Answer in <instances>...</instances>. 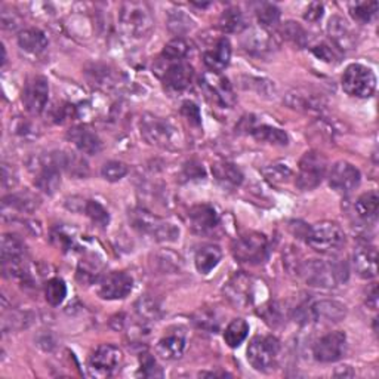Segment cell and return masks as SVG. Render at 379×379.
Wrapping results in <instances>:
<instances>
[{
	"label": "cell",
	"instance_id": "6da1fadb",
	"mask_svg": "<svg viewBox=\"0 0 379 379\" xmlns=\"http://www.w3.org/2000/svg\"><path fill=\"white\" fill-rule=\"evenodd\" d=\"M297 272L309 286L320 289L338 288L345 283L350 276L348 264L341 260H309L301 262Z\"/></svg>",
	"mask_w": 379,
	"mask_h": 379
},
{
	"label": "cell",
	"instance_id": "7a4b0ae2",
	"mask_svg": "<svg viewBox=\"0 0 379 379\" xmlns=\"http://www.w3.org/2000/svg\"><path fill=\"white\" fill-rule=\"evenodd\" d=\"M141 137L150 145L158 147V149L177 150L182 145V137L169 120L157 117L154 114L147 113L141 117L140 121Z\"/></svg>",
	"mask_w": 379,
	"mask_h": 379
},
{
	"label": "cell",
	"instance_id": "3957f363",
	"mask_svg": "<svg viewBox=\"0 0 379 379\" xmlns=\"http://www.w3.org/2000/svg\"><path fill=\"white\" fill-rule=\"evenodd\" d=\"M129 221L140 233L150 236L156 241H175L179 237V228L177 225L141 207L129 212Z\"/></svg>",
	"mask_w": 379,
	"mask_h": 379
},
{
	"label": "cell",
	"instance_id": "277c9868",
	"mask_svg": "<svg viewBox=\"0 0 379 379\" xmlns=\"http://www.w3.org/2000/svg\"><path fill=\"white\" fill-rule=\"evenodd\" d=\"M29 169L34 177V186L46 194H55L61 186V165L59 151L34 156Z\"/></svg>",
	"mask_w": 379,
	"mask_h": 379
},
{
	"label": "cell",
	"instance_id": "5b68a950",
	"mask_svg": "<svg viewBox=\"0 0 379 379\" xmlns=\"http://www.w3.org/2000/svg\"><path fill=\"white\" fill-rule=\"evenodd\" d=\"M305 240L315 252L335 253L345 244V235L336 223L322 221L307 228Z\"/></svg>",
	"mask_w": 379,
	"mask_h": 379
},
{
	"label": "cell",
	"instance_id": "8992f818",
	"mask_svg": "<svg viewBox=\"0 0 379 379\" xmlns=\"http://www.w3.org/2000/svg\"><path fill=\"white\" fill-rule=\"evenodd\" d=\"M120 27L132 38H144L153 29V15L149 5L144 2H126L119 12Z\"/></svg>",
	"mask_w": 379,
	"mask_h": 379
},
{
	"label": "cell",
	"instance_id": "52a82bcc",
	"mask_svg": "<svg viewBox=\"0 0 379 379\" xmlns=\"http://www.w3.org/2000/svg\"><path fill=\"white\" fill-rule=\"evenodd\" d=\"M248 362L255 371L270 372L277 366L280 342L274 336H255L248 347Z\"/></svg>",
	"mask_w": 379,
	"mask_h": 379
},
{
	"label": "cell",
	"instance_id": "ba28073f",
	"mask_svg": "<svg viewBox=\"0 0 379 379\" xmlns=\"http://www.w3.org/2000/svg\"><path fill=\"white\" fill-rule=\"evenodd\" d=\"M342 89L350 96H372L376 89V77L373 71L362 64H350L342 75Z\"/></svg>",
	"mask_w": 379,
	"mask_h": 379
},
{
	"label": "cell",
	"instance_id": "9c48e42d",
	"mask_svg": "<svg viewBox=\"0 0 379 379\" xmlns=\"http://www.w3.org/2000/svg\"><path fill=\"white\" fill-rule=\"evenodd\" d=\"M326 169L327 161L322 153L307 151L299 161L297 187L304 191L319 187L326 175Z\"/></svg>",
	"mask_w": 379,
	"mask_h": 379
},
{
	"label": "cell",
	"instance_id": "30bf717a",
	"mask_svg": "<svg viewBox=\"0 0 379 379\" xmlns=\"http://www.w3.org/2000/svg\"><path fill=\"white\" fill-rule=\"evenodd\" d=\"M124 362V352L113 344H104L98 347L89 357L88 369L91 376L108 378L113 376Z\"/></svg>",
	"mask_w": 379,
	"mask_h": 379
},
{
	"label": "cell",
	"instance_id": "8fae6325",
	"mask_svg": "<svg viewBox=\"0 0 379 379\" xmlns=\"http://www.w3.org/2000/svg\"><path fill=\"white\" fill-rule=\"evenodd\" d=\"M236 260L246 264H261L268 256V240L261 233H246L233 243Z\"/></svg>",
	"mask_w": 379,
	"mask_h": 379
},
{
	"label": "cell",
	"instance_id": "7c38bea8",
	"mask_svg": "<svg viewBox=\"0 0 379 379\" xmlns=\"http://www.w3.org/2000/svg\"><path fill=\"white\" fill-rule=\"evenodd\" d=\"M347 350V335L341 331L329 332L313 345V356L320 363H335L344 357Z\"/></svg>",
	"mask_w": 379,
	"mask_h": 379
},
{
	"label": "cell",
	"instance_id": "4fadbf2b",
	"mask_svg": "<svg viewBox=\"0 0 379 379\" xmlns=\"http://www.w3.org/2000/svg\"><path fill=\"white\" fill-rule=\"evenodd\" d=\"M96 292L100 298L116 301L126 298L133 289V278L125 272H113L103 276L96 282Z\"/></svg>",
	"mask_w": 379,
	"mask_h": 379
},
{
	"label": "cell",
	"instance_id": "5bb4252c",
	"mask_svg": "<svg viewBox=\"0 0 379 379\" xmlns=\"http://www.w3.org/2000/svg\"><path fill=\"white\" fill-rule=\"evenodd\" d=\"M255 280L248 274H235L224 286L225 298L239 309H248L255 301Z\"/></svg>",
	"mask_w": 379,
	"mask_h": 379
},
{
	"label": "cell",
	"instance_id": "9a60e30c",
	"mask_svg": "<svg viewBox=\"0 0 379 379\" xmlns=\"http://www.w3.org/2000/svg\"><path fill=\"white\" fill-rule=\"evenodd\" d=\"M49 100V83L43 76H34L27 83L22 91V103L26 110L33 114L39 116L45 112Z\"/></svg>",
	"mask_w": 379,
	"mask_h": 379
},
{
	"label": "cell",
	"instance_id": "2e32d148",
	"mask_svg": "<svg viewBox=\"0 0 379 379\" xmlns=\"http://www.w3.org/2000/svg\"><path fill=\"white\" fill-rule=\"evenodd\" d=\"M360 170L348 162H336L329 172V186L336 193L348 194L360 184Z\"/></svg>",
	"mask_w": 379,
	"mask_h": 379
},
{
	"label": "cell",
	"instance_id": "e0dca14e",
	"mask_svg": "<svg viewBox=\"0 0 379 379\" xmlns=\"http://www.w3.org/2000/svg\"><path fill=\"white\" fill-rule=\"evenodd\" d=\"M162 80L163 84L170 91H184L190 87L193 80V67L186 61L162 66Z\"/></svg>",
	"mask_w": 379,
	"mask_h": 379
},
{
	"label": "cell",
	"instance_id": "ac0fdd59",
	"mask_svg": "<svg viewBox=\"0 0 379 379\" xmlns=\"http://www.w3.org/2000/svg\"><path fill=\"white\" fill-rule=\"evenodd\" d=\"M203 87L207 95H211L214 101L219 105L231 107L235 104L236 98L233 89H231V84L221 75H218V73H206L203 77Z\"/></svg>",
	"mask_w": 379,
	"mask_h": 379
},
{
	"label": "cell",
	"instance_id": "d6986e66",
	"mask_svg": "<svg viewBox=\"0 0 379 379\" xmlns=\"http://www.w3.org/2000/svg\"><path fill=\"white\" fill-rule=\"evenodd\" d=\"M352 267L362 278H373L378 274V251L372 244L363 243L352 252Z\"/></svg>",
	"mask_w": 379,
	"mask_h": 379
},
{
	"label": "cell",
	"instance_id": "ffe728a7",
	"mask_svg": "<svg viewBox=\"0 0 379 379\" xmlns=\"http://www.w3.org/2000/svg\"><path fill=\"white\" fill-rule=\"evenodd\" d=\"M187 347L186 332L181 329H175L172 332H168L161 341L157 342V354L163 360H178L182 357Z\"/></svg>",
	"mask_w": 379,
	"mask_h": 379
},
{
	"label": "cell",
	"instance_id": "44dd1931",
	"mask_svg": "<svg viewBox=\"0 0 379 379\" xmlns=\"http://www.w3.org/2000/svg\"><path fill=\"white\" fill-rule=\"evenodd\" d=\"M188 221L194 233L205 235L218 225L219 216L212 206L195 205L188 211Z\"/></svg>",
	"mask_w": 379,
	"mask_h": 379
},
{
	"label": "cell",
	"instance_id": "7402d4cb",
	"mask_svg": "<svg viewBox=\"0 0 379 379\" xmlns=\"http://www.w3.org/2000/svg\"><path fill=\"white\" fill-rule=\"evenodd\" d=\"M327 34L341 51H350L356 46V34L350 27V24L338 15H334L327 21Z\"/></svg>",
	"mask_w": 379,
	"mask_h": 379
},
{
	"label": "cell",
	"instance_id": "603a6c76",
	"mask_svg": "<svg viewBox=\"0 0 379 379\" xmlns=\"http://www.w3.org/2000/svg\"><path fill=\"white\" fill-rule=\"evenodd\" d=\"M40 205V200L38 195L31 193H15L3 198L2 202V212L3 216L8 218V215H12V212L17 214H31L38 209Z\"/></svg>",
	"mask_w": 379,
	"mask_h": 379
},
{
	"label": "cell",
	"instance_id": "cb8c5ba5",
	"mask_svg": "<svg viewBox=\"0 0 379 379\" xmlns=\"http://www.w3.org/2000/svg\"><path fill=\"white\" fill-rule=\"evenodd\" d=\"M67 138L77 147V150L84 154H98L103 150V142L95 132L84 126L71 128Z\"/></svg>",
	"mask_w": 379,
	"mask_h": 379
},
{
	"label": "cell",
	"instance_id": "d4e9b609",
	"mask_svg": "<svg viewBox=\"0 0 379 379\" xmlns=\"http://www.w3.org/2000/svg\"><path fill=\"white\" fill-rule=\"evenodd\" d=\"M231 58V43L227 38H221L216 40V43L209 49V51L205 52V64L212 73H221L227 68L230 64Z\"/></svg>",
	"mask_w": 379,
	"mask_h": 379
},
{
	"label": "cell",
	"instance_id": "484cf974",
	"mask_svg": "<svg viewBox=\"0 0 379 379\" xmlns=\"http://www.w3.org/2000/svg\"><path fill=\"white\" fill-rule=\"evenodd\" d=\"M354 212L364 224L375 223L379 212V195L376 191H368L362 194L354 203Z\"/></svg>",
	"mask_w": 379,
	"mask_h": 379
},
{
	"label": "cell",
	"instance_id": "4316f807",
	"mask_svg": "<svg viewBox=\"0 0 379 379\" xmlns=\"http://www.w3.org/2000/svg\"><path fill=\"white\" fill-rule=\"evenodd\" d=\"M223 251L216 244H206L202 246L194 256V265L202 274H209L216 265L221 262Z\"/></svg>",
	"mask_w": 379,
	"mask_h": 379
},
{
	"label": "cell",
	"instance_id": "83f0119b",
	"mask_svg": "<svg viewBox=\"0 0 379 379\" xmlns=\"http://www.w3.org/2000/svg\"><path fill=\"white\" fill-rule=\"evenodd\" d=\"M18 45L22 51L39 55L47 47V38L39 29H26L18 34Z\"/></svg>",
	"mask_w": 379,
	"mask_h": 379
},
{
	"label": "cell",
	"instance_id": "f1b7e54d",
	"mask_svg": "<svg viewBox=\"0 0 379 379\" xmlns=\"http://www.w3.org/2000/svg\"><path fill=\"white\" fill-rule=\"evenodd\" d=\"M273 39L265 29H252L243 38V46L251 54H265L272 49Z\"/></svg>",
	"mask_w": 379,
	"mask_h": 379
},
{
	"label": "cell",
	"instance_id": "f546056e",
	"mask_svg": "<svg viewBox=\"0 0 379 379\" xmlns=\"http://www.w3.org/2000/svg\"><path fill=\"white\" fill-rule=\"evenodd\" d=\"M212 174L214 178L219 182V184L227 187H237L243 182V174L241 170L230 162H219L212 165Z\"/></svg>",
	"mask_w": 379,
	"mask_h": 379
},
{
	"label": "cell",
	"instance_id": "4dcf8cb0",
	"mask_svg": "<svg viewBox=\"0 0 379 379\" xmlns=\"http://www.w3.org/2000/svg\"><path fill=\"white\" fill-rule=\"evenodd\" d=\"M26 258V244L14 235H3L2 237V262L10 264L24 261Z\"/></svg>",
	"mask_w": 379,
	"mask_h": 379
},
{
	"label": "cell",
	"instance_id": "1f68e13d",
	"mask_svg": "<svg viewBox=\"0 0 379 379\" xmlns=\"http://www.w3.org/2000/svg\"><path fill=\"white\" fill-rule=\"evenodd\" d=\"M251 135H253V138L256 141L267 142V144H272V145L283 147V145H288V142H289V138L283 129L268 126V125L253 126V129L251 131Z\"/></svg>",
	"mask_w": 379,
	"mask_h": 379
},
{
	"label": "cell",
	"instance_id": "d6a6232c",
	"mask_svg": "<svg viewBox=\"0 0 379 379\" xmlns=\"http://www.w3.org/2000/svg\"><path fill=\"white\" fill-rule=\"evenodd\" d=\"M219 29L225 33H241L246 29V20H244L243 12L236 6L227 8L219 18Z\"/></svg>",
	"mask_w": 379,
	"mask_h": 379
},
{
	"label": "cell",
	"instance_id": "836d02e7",
	"mask_svg": "<svg viewBox=\"0 0 379 379\" xmlns=\"http://www.w3.org/2000/svg\"><path fill=\"white\" fill-rule=\"evenodd\" d=\"M249 335V325L243 319H235L228 323L224 331L225 344L231 348H237Z\"/></svg>",
	"mask_w": 379,
	"mask_h": 379
},
{
	"label": "cell",
	"instance_id": "e575fe53",
	"mask_svg": "<svg viewBox=\"0 0 379 379\" xmlns=\"http://www.w3.org/2000/svg\"><path fill=\"white\" fill-rule=\"evenodd\" d=\"M59 165H61V169H66L67 172L73 177L84 178L88 175L87 161L75 153L59 151Z\"/></svg>",
	"mask_w": 379,
	"mask_h": 379
},
{
	"label": "cell",
	"instance_id": "d590c367",
	"mask_svg": "<svg viewBox=\"0 0 379 379\" xmlns=\"http://www.w3.org/2000/svg\"><path fill=\"white\" fill-rule=\"evenodd\" d=\"M188 54V43L181 39V38H177L174 40H170L162 52V57H161V63L165 66V64H172V63H178V61H184L186 55Z\"/></svg>",
	"mask_w": 379,
	"mask_h": 379
},
{
	"label": "cell",
	"instance_id": "8d00e7d4",
	"mask_svg": "<svg viewBox=\"0 0 379 379\" xmlns=\"http://www.w3.org/2000/svg\"><path fill=\"white\" fill-rule=\"evenodd\" d=\"M67 297V285L63 278L54 277L51 280H47V283L45 286V298L47 304H51L52 307H58L64 302Z\"/></svg>",
	"mask_w": 379,
	"mask_h": 379
},
{
	"label": "cell",
	"instance_id": "74e56055",
	"mask_svg": "<svg viewBox=\"0 0 379 379\" xmlns=\"http://www.w3.org/2000/svg\"><path fill=\"white\" fill-rule=\"evenodd\" d=\"M282 36L289 40L290 43H293L298 47H304L307 45L309 40V34L305 31V29L301 26V24L295 22V21H288L282 26Z\"/></svg>",
	"mask_w": 379,
	"mask_h": 379
},
{
	"label": "cell",
	"instance_id": "f35d334b",
	"mask_svg": "<svg viewBox=\"0 0 379 379\" xmlns=\"http://www.w3.org/2000/svg\"><path fill=\"white\" fill-rule=\"evenodd\" d=\"M255 14L262 29L274 27L280 21V9L273 3H258L256 5Z\"/></svg>",
	"mask_w": 379,
	"mask_h": 379
},
{
	"label": "cell",
	"instance_id": "ab89813d",
	"mask_svg": "<svg viewBox=\"0 0 379 379\" xmlns=\"http://www.w3.org/2000/svg\"><path fill=\"white\" fill-rule=\"evenodd\" d=\"M378 8V2H354L348 5L350 15L362 24L372 21V18L376 15Z\"/></svg>",
	"mask_w": 379,
	"mask_h": 379
},
{
	"label": "cell",
	"instance_id": "60d3db41",
	"mask_svg": "<svg viewBox=\"0 0 379 379\" xmlns=\"http://www.w3.org/2000/svg\"><path fill=\"white\" fill-rule=\"evenodd\" d=\"M262 175L272 184H286L292 178V169L286 163H273L262 169Z\"/></svg>",
	"mask_w": 379,
	"mask_h": 379
},
{
	"label": "cell",
	"instance_id": "b9f144b4",
	"mask_svg": "<svg viewBox=\"0 0 379 379\" xmlns=\"http://www.w3.org/2000/svg\"><path fill=\"white\" fill-rule=\"evenodd\" d=\"M84 212L91 218V221L98 227L105 228L110 223V215L105 207L96 200H88L84 205Z\"/></svg>",
	"mask_w": 379,
	"mask_h": 379
},
{
	"label": "cell",
	"instance_id": "7bdbcfd3",
	"mask_svg": "<svg viewBox=\"0 0 379 379\" xmlns=\"http://www.w3.org/2000/svg\"><path fill=\"white\" fill-rule=\"evenodd\" d=\"M288 104L292 108H298V110H319L320 104L319 100L313 95L307 94H301V92H293L288 95Z\"/></svg>",
	"mask_w": 379,
	"mask_h": 379
},
{
	"label": "cell",
	"instance_id": "ee69618b",
	"mask_svg": "<svg viewBox=\"0 0 379 379\" xmlns=\"http://www.w3.org/2000/svg\"><path fill=\"white\" fill-rule=\"evenodd\" d=\"M101 175L108 182H117L128 175V166L117 161L107 162L101 169Z\"/></svg>",
	"mask_w": 379,
	"mask_h": 379
},
{
	"label": "cell",
	"instance_id": "f6af8a7d",
	"mask_svg": "<svg viewBox=\"0 0 379 379\" xmlns=\"http://www.w3.org/2000/svg\"><path fill=\"white\" fill-rule=\"evenodd\" d=\"M138 376H142V378H162L163 376L162 368L157 364V362L154 360L151 354H144V356L141 357Z\"/></svg>",
	"mask_w": 379,
	"mask_h": 379
},
{
	"label": "cell",
	"instance_id": "bcb514c9",
	"mask_svg": "<svg viewBox=\"0 0 379 379\" xmlns=\"http://www.w3.org/2000/svg\"><path fill=\"white\" fill-rule=\"evenodd\" d=\"M191 24H193L191 20L182 10H177V12H174V14H170L169 20H168L169 29L177 34H182V33L188 31L191 29Z\"/></svg>",
	"mask_w": 379,
	"mask_h": 379
},
{
	"label": "cell",
	"instance_id": "7dc6e473",
	"mask_svg": "<svg viewBox=\"0 0 379 379\" xmlns=\"http://www.w3.org/2000/svg\"><path fill=\"white\" fill-rule=\"evenodd\" d=\"M12 132L21 138L38 137V128H36L31 121L22 119V117H17L14 120V124H12Z\"/></svg>",
	"mask_w": 379,
	"mask_h": 379
},
{
	"label": "cell",
	"instance_id": "c3c4849f",
	"mask_svg": "<svg viewBox=\"0 0 379 379\" xmlns=\"http://www.w3.org/2000/svg\"><path fill=\"white\" fill-rule=\"evenodd\" d=\"M181 113L190 121L191 125L200 126L202 114H200V108L198 107V104L193 103V101H186L181 107Z\"/></svg>",
	"mask_w": 379,
	"mask_h": 379
},
{
	"label": "cell",
	"instance_id": "681fc988",
	"mask_svg": "<svg viewBox=\"0 0 379 379\" xmlns=\"http://www.w3.org/2000/svg\"><path fill=\"white\" fill-rule=\"evenodd\" d=\"M137 311L144 319H156L158 314V307L153 299L145 297L137 302Z\"/></svg>",
	"mask_w": 379,
	"mask_h": 379
},
{
	"label": "cell",
	"instance_id": "f907efd6",
	"mask_svg": "<svg viewBox=\"0 0 379 379\" xmlns=\"http://www.w3.org/2000/svg\"><path fill=\"white\" fill-rule=\"evenodd\" d=\"M20 18L14 10H8L6 8L2 9V27L5 30H17L20 27Z\"/></svg>",
	"mask_w": 379,
	"mask_h": 379
},
{
	"label": "cell",
	"instance_id": "816d5d0a",
	"mask_svg": "<svg viewBox=\"0 0 379 379\" xmlns=\"http://www.w3.org/2000/svg\"><path fill=\"white\" fill-rule=\"evenodd\" d=\"M323 12H325V8H323L322 3L313 2V3L309 5L307 10H305L304 20L309 21V22H315V21H319L323 17Z\"/></svg>",
	"mask_w": 379,
	"mask_h": 379
},
{
	"label": "cell",
	"instance_id": "f5cc1de1",
	"mask_svg": "<svg viewBox=\"0 0 379 379\" xmlns=\"http://www.w3.org/2000/svg\"><path fill=\"white\" fill-rule=\"evenodd\" d=\"M313 54L319 59L326 61V63H334L335 59H338L336 54L327 45H319V46L313 47Z\"/></svg>",
	"mask_w": 379,
	"mask_h": 379
},
{
	"label": "cell",
	"instance_id": "db71d44e",
	"mask_svg": "<svg viewBox=\"0 0 379 379\" xmlns=\"http://www.w3.org/2000/svg\"><path fill=\"white\" fill-rule=\"evenodd\" d=\"M205 169L195 162H188L186 166H184V177L187 179H203L205 178Z\"/></svg>",
	"mask_w": 379,
	"mask_h": 379
},
{
	"label": "cell",
	"instance_id": "11a10c76",
	"mask_svg": "<svg viewBox=\"0 0 379 379\" xmlns=\"http://www.w3.org/2000/svg\"><path fill=\"white\" fill-rule=\"evenodd\" d=\"M2 182H3V187L5 188H9V187H14L17 184V178H15V174L14 170H12V168H9V165H3V178H2Z\"/></svg>",
	"mask_w": 379,
	"mask_h": 379
},
{
	"label": "cell",
	"instance_id": "9f6ffc18",
	"mask_svg": "<svg viewBox=\"0 0 379 379\" xmlns=\"http://www.w3.org/2000/svg\"><path fill=\"white\" fill-rule=\"evenodd\" d=\"M366 302H368V305H371L372 310H376V307H378V288H376V285L372 286V290L368 293V301Z\"/></svg>",
	"mask_w": 379,
	"mask_h": 379
},
{
	"label": "cell",
	"instance_id": "6f0895ef",
	"mask_svg": "<svg viewBox=\"0 0 379 379\" xmlns=\"http://www.w3.org/2000/svg\"><path fill=\"white\" fill-rule=\"evenodd\" d=\"M199 376H202V378H205V376H209V378H225V376H228V378H231V373H227V372H200L199 373Z\"/></svg>",
	"mask_w": 379,
	"mask_h": 379
},
{
	"label": "cell",
	"instance_id": "680465c9",
	"mask_svg": "<svg viewBox=\"0 0 379 379\" xmlns=\"http://www.w3.org/2000/svg\"><path fill=\"white\" fill-rule=\"evenodd\" d=\"M108 70H104V76H107V80L110 82V83H112L113 82V79H112V75H110V73H107ZM96 84H98V87H107V83H105V80H98L96 82ZM113 84V83H112Z\"/></svg>",
	"mask_w": 379,
	"mask_h": 379
}]
</instances>
